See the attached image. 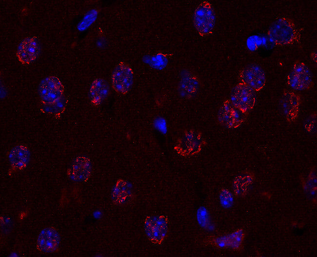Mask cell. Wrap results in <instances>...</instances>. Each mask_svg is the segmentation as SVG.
<instances>
[{"label": "cell", "instance_id": "1", "mask_svg": "<svg viewBox=\"0 0 317 257\" xmlns=\"http://www.w3.org/2000/svg\"><path fill=\"white\" fill-rule=\"evenodd\" d=\"M268 35L277 45H292L300 42L301 33L298 26L291 19L280 17L270 26Z\"/></svg>", "mask_w": 317, "mask_h": 257}, {"label": "cell", "instance_id": "2", "mask_svg": "<svg viewBox=\"0 0 317 257\" xmlns=\"http://www.w3.org/2000/svg\"><path fill=\"white\" fill-rule=\"evenodd\" d=\"M204 143L202 134L194 129L185 131L178 139L174 150L177 153L184 157L197 154Z\"/></svg>", "mask_w": 317, "mask_h": 257}, {"label": "cell", "instance_id": "3", "mask_svg": "<svg viewBox=\"0 0 317 257\" xmlns=\"http://www.w3.org/2000/svg\"><path fill=\"white\" fill-rule=\"evenodd\" d=\"M215 20V13L212 4L208 1L201 2L194 14V24L199 35L205 37L211 34Z\"/></svg>", "mask_w": 317, "mask_h": 257}, {"label": "cell", "instance_id": "4", "mask_svg": "<svg viewBox=\"0 0 317 257\" xmlns=\"http://www.w3.org/2000/svg\"><path fill=\"white\" fill-rule=\"evenodd\" d=\"M286 83L293 89L308 90L314 85L312 73L303 62L296 61L291 72L287 76Z\"/></svg>", "mask_w": 317, "mask_h": 257}, {"label": "cell", "instance_id": "5", "mask_svg": "<svg viewBox=\"0 0 317 257\" xmlns=\"http://www.w3.org/2000/svg\"><path fill=\"white\" fill-rule=\"evenodd\" d=\"M230 100L241 113L246 114L255 105V91L247 85L239 82L232 89Z\"/></svg>", "mask_w": 317, "mask_h": 257}, {"label": "cell", "instance_id": "6", "mask_svg": "<svg viewBox=\"0 0 317 257\" xmlns=\"http://www.w3.org/2000/svg\"><path fill=\"white\" fill-rule=\"evenodd\" d=\"M64 87L57 77L50 76L44 79L39 85V93L42 103L45 105L54 104L62 97Z\"/></svg>", "mask_w": 317, "mask_h": 257}, {"label": "cell", "instance_id": "7", "mask_svg": "<svg viewBox=\"0 0 317 257\" xmlns=\"http://www.w3.org/2000/svg\"><path fill=\"white\" fill-rule=\"evenodd\" d=\"M133 81V72L131 67L124 63L115 68L111 77L112 86L118 93L125 94L130 90Z\"/></svg>", "mask_w": 317, "mask_h": 257}, {"label": "cell", "instance_id": "8", "mask_svg": "<svg viewBox=\"0 0 317 257\" xmlns=\"http://www.w3.org/2000/svg\"><path fill=\"white\" fill-rule=\"evenodd\" d=\"M240 82L250 87L254 91L262 89L266 84L264 71L259 65L252 64L243 68L239 74Z\"/></svg>", "mask_w": 317, "mask_h": 257}, {"label": "cell", "instance_id": "9", "mask_svg": "<svg viewBox=\"0 0 317 257\" xmlns=\"http://www.w3.org/2000/svg\"><path fill=\"white\" fill-rule=\"evenodd\" d=\"M144 227L149 239L154 243L160 244L167 234V219L163 215L148 216L145 221Z\"/></svg>", "mask_w": 317, "mask_h": 257}, {"label": "cell", "instance_id": "10", "mask_svg": "<svg viewBox=\"0 0 317 257\" xmlns=\"http://www.w3.org/2000/svg\"><path fill=\"white\" fill-rule=\"evenodd\" d=\"M244 115L233 105L230 99H227L223 102L220 107L218 120L226 128L234 129L243 123Z\"/></svg>", "mask_w": 317, "mask_h": 257}, {"label": "cell", "instance_id": "11", "mask_svg": "<svg viewBox=\"0 0 317 257\" xmlns=\"http://www.w3.org/2000/svg\"><path fill=\"white\" fill-rule=\"evenodd\" d=\"M40 52V45L36 37H29L24 39L20 43L16 53L19 61L24 65H28L34 62Z\"/></svg>", "mask_w": 317, "mask_h": 257}, {"label": "cell", "instance_id": "12", "mask_svg": "<svg viewBox=\"0 0 317 257\" xmlns=\"http://www.w3.org/2000/svg\"><path fill=\"white\" fill-rule=\"evenodd\" d=\"M60 236L53 227L43 229L40 234L37 242V248L43 253H51L56 252L59 248Z\"/></svg>", "mask_w": 317, "mask_h": 257}, {"label": "cell", "instance_id": "13", "mask_svg": "<svg viewBox=\"0 0 317 257\" xmlns=\"http://www.w3.org/2000/svg\"><path fill=\"white\" fill-rule=\"evenodd\" d=\"M300 102L299 95L292 91H284L281 105L288 122H293L296 120L299 112Z\"/></svg>", "mask_w": 317, "mask_h": 257}, {"label": "cell", "instance_id": "14", "mask_svg": "<svg viewBox=\"0 0 317 257\" xmlns=\"http://www.w3.org/2000/svg\"><path fill=\"white\" fill-rule=\"evenodd\" d=\"M29 157L30 153L25 145L20 144L14 147L9 154L11 170L14 172L23 170L28 163Z\"/></svg>", "mask_w": 317, "mask_h": 257}, {"label": "cell", "instance_id": "15", "mask_svg": "<svg viewBox=\"0 0 317 257\" xmlns=\"http://www.w3.org/2000/svg\"><path fill=\"white\" fill-rule=\"evenodd\" d=\"M91 164L90 159L84 156L77 157L70 169L71 178L76 181H85L90 176Z\"/></svg>", "mask_w": 317, "mask_h": 257}, {"label": "cell", "instance_id": "16", "mask_svg": "<svg viewBox=\"0 0 317 257\" xmlns=\"http://www.w3.org/2000/svg\"><path fill=\"white\" fill-rule=\"evenodd\" d=\"M109 91L107 82L103 79L97 78L91 84L89 97L91 104L95 106L99 105L107 97Z\"/></svg>", "mask_w": 317, "mask_h": 257}, {"label": "cell", "instance_id": "17", "mask_svg": "<svg viewBox=\"0 0 317 257\" xmlns=\"http://www.w3.org/2000/svg\"><path fill=\"white\" fill-rule=\"evenodd\" d=\"M131 192V187L128 182L123 179H119L113 189V200L117 204L123 203L129 198Z\"/></svg>", "mask_w": 317, "mask_h": 257}, {"label": "cell", "instance_id": "18", "mask_svg": "<svg viewBox=\"0 0 317 257\" xmlns=\"http://www.w3.org/2000/svg\"><path fill=\"white\" fill-rule=\"evenodd\" d=\"M243 236V231L237 230L228 236L217 239L216 242L219 245L237 249L241 245Z\"/></svg>", "mask_w": 317, "mask_h": 257}, {"label": "cell", "instance_id": "19", "mask_svg": "<svg viewBox=\"0 0 317 257\" xmlns=\"http://www.w3.org/2000/svg\"><path fill=\"white\" fill-rule=\"evenodd\" d=\"M198 79L193 75L187 74L182 80V90L187 97L195 94L198 90Z\"/></svg>", "mask_w": 317, "mask_h": 257}, {"label": "cell", "instance_id": "20", "mask_svg": "<svg viewBox=\"0 0 317 257\" xmlns=\"http://www.w3.org/2000/svg\"><path fill=\"white\" fill-rule=\"evenodd\" d=\"M253 177L250 175H244L237 177L234 181V189L237 194H245L252 182Z\"/></svg>", "mask_w": 317, "mask_h": 257}]
</instances>
